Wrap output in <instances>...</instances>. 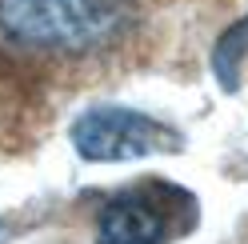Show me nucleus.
<instances>
[{
	"label": "nucleus",
	"mask_w": 248,
	"mask_h": 244,
	"mask_svg": "<svg viewBox=\"0 0 248 244\" xmlns=\"http://www.w3.org/2000/svg\"><path fill=\"white\" fill-rule=\"evenodd\" d=\"M72 144L84 160H100V164H116V160H140V156H172L184 148V136L152 120L136 108L124 104H96L76 116L72 124Z\"/></svg>",
	"instance_id": "3"
},
{
	"label": "nucleus",
	"mask_w": 248,
	"mask_h": 244,
	"mask_svg": "<svg viewBox=\"0 0 248 244\" xmlns=\"http://www.w3.org/2000/svg\"><path fill=\"white\" fill-rule=\"evenodd\" d=\"M200 224V204L176 180L144 176L108 196L96 220V244H168Z\"/></svg>",
	"instance_id": "2"
},
{
	"label": "nucleus",
	"mask_w": 248,
	"mask_h": 244,
	"mask_svg": "<svg viewBox=\"0 0 248 244\" xmlns=\"http://www.w3.org/2000/svg\"><path fill=\"white\" fill-rule=\"evenodd\" d=\"M132 24V0H0V32L24 48L88 52Z\"/></svg>",
	"instance_id": "1"
},
{
	"label": "nucleus",
	"mask_w": 248,
	"mask_h": 244,
	"mask_svg": "<svg viewBox=\"0 0 248 244\" xmlns=\"http://www.w3.org/2000/svg\"><path fill=\"white\" fill-rule=\"evenodd\" d=\"M244 56H248V16L232 24L212 48V72L228 92H236V84H240V60Z\"/></svg>",
	"instance_id": "4"
}]
</instances>
